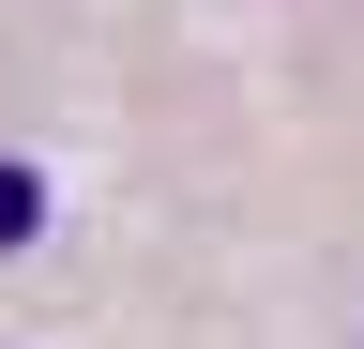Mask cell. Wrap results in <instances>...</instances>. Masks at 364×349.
<instances>
[{"mask_svg": "<svg viewBox=\"0 0 364 349\" xmlns=\"http://www.w3.org/2000/svg\"><path fill=\"white\" fill-rule=\"evenodd\" d=\"M31 213H46V183H31V167H0V243H16Z\"/></svg>", "mask_w": 364, "mask_h": 349, "instance_id": "obj_1", "label": "cell"}]
</instances>
